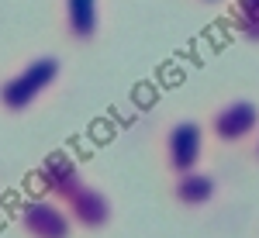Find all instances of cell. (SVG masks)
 Wrapping results in <instances>:
<instances>
[{"instance_id": "6da1fadb", "label": "cell", "mask_w": 259, "mask_h": 238, "mask_svg": "<svg viewBox=\"0 0 259 238\" xmlns=\"http://www.w3.org/2000/svg\"><path fill=\"white\" fill-rule=\"evenodd\" d=\"M62 73H66V66L59 56H31L18 69L4 73L0 76V114L21 118V114L35 111L59 86Z\"/></svg>"}, {"instance_id": "7a4b0ae2", "label": "cell", "mask_w": 259, "mask_h": 238, "mask_svg": "<svg viewBox=\"0 0 259 238\" xmlns=\"http://www.w3.org/2000/svg\"><path fill=\"white\" fill-rule=\"evenodd\" d=\"M204 152H207V131H204V121L180 118V121H173V124L162 128L159 156H162V169H166L169 176L200 169Z\"/></svg>"}, {"instance_id": "3957f363", "label": "cell", "mask_w": 259, "mask_h": 238, "mask_svg": "<svg viewBox=\"0 0 259 238\" xmlns=\"http://www.w3.org/2000/svg\"><path fill=\"white\" fill-rule=\"evenodd\" d=\"M204 131H207V138H214L218 145H228V149L252 141L259 131V100H252V97L221 100L218 107L207 114Z\"/></svg>"}, {"instance_id": "277c9868", "label": "cell", "mask_w": 259, "mask_h": 238, "mask_svg": "<svg viewBox=\"0 0 259 238\" xmlns=\"http://www.w3.org/2000/svg\"><path fill=\"white\" fill-rule=\"evenodd\" d=\"M59 204H62V211L69 214L73 228L87 231V235L107 231L111 221H114V200L107 197V190H100L94 179H83L80 186H73Z\"/></svg>"}, {"instance_id": "5b68a950", "label": "cell", "mask_w": 259, "mask_h": 238, "mask_svg": "<svg viewBox=\"0 0 259 238\" xmlns=\"http://www.w3.org/2000/svg\"><path fill=\"white\" fill-rule=\"evenodd\" d=\"M14 221H18V231L24 238H73L76 235L69 214L52 197H28L18 207Z\"/></svg>"}, {"instance_id": "8992f818", "label": "cell", "mask_w": 259, "mask_h": 238, "mask_svg": "<svg viewBox=\"0 0 259 238\" xmlns=\"http://www.w3.org/2000/svg\"><path fill=\"white\" fill-rule=\"evenodd\" d=\"M59 28L73 45H94L104 28L100 0H59Z\"/></svg>"}, {"instance_id": "52a82bcc", "label": "cell", "mask_w": 259, "mask_h": 238, "mask_svg": "<svg viewBox=\"0 0 259 238\" xmlns=\"http://www.w3.org/2000/svg\"><path fill=\"white\" fill-rule=\"evenodd\" d=\"M169 197L183 211H204L218 200V176L204 166L190 169V173H180V176H169Z\"/></svg>"}, {"instance_id": "ba28073f", "label": "cell", "mask_w": 259, "mask_h": 238, "mask_svg": "<svg viewBox=\"0 0 259 238\" xmlns=\"http://www.w3.org/2000/svg\"><path fill=\"white\" fill-rule=\"evenodd\" d=\"M35 179H38V186H41V197H52L59 204V200L66 197L73 186H80L87 176H83V169L66 156V152H52V156L38 166V176Z\"/></svg>"}, {"instance_id": "9c48e42d", "label": "cell", "mask_w": 259, "mask_h": 238, "mask_svg": "<svg viewBox=\"0 0 259 238\" xmlns=\"http://www.w3.org/2000/svg\"><path fill=\"white\" fill-rule=\"evenodd\" d=\"M232 28L242 41L259 45V0H232Z\"/></svg>"}, {"instance_id": "30bf717a", "label": "cell", "mask_w": 259, "mask_h": 238, "mask_svg": "<svg viewBox=\"0 0 259 238\" xmlns=\"http://www.w3.org/2000/svg\"><path fill=\"white\" fill-rule=\"evenodd\" d=\"M252 162L259 166V131H256V138H252Z\"/></svg>"}, {"instance_id": "8fae6325", "label": "cell", "mask_w": 259, "mask_h": 238, "mask_svg": "<svg viewBox=\"0 0 259 238\" xmlns=\"http://www.w3.org/2000/svg\"><path fill=\"white\" fill-rule=\"evenodd\" d=\"M197 4H204V7H221V4H228V0H197Z\"/></svg>"}]
</instances>
